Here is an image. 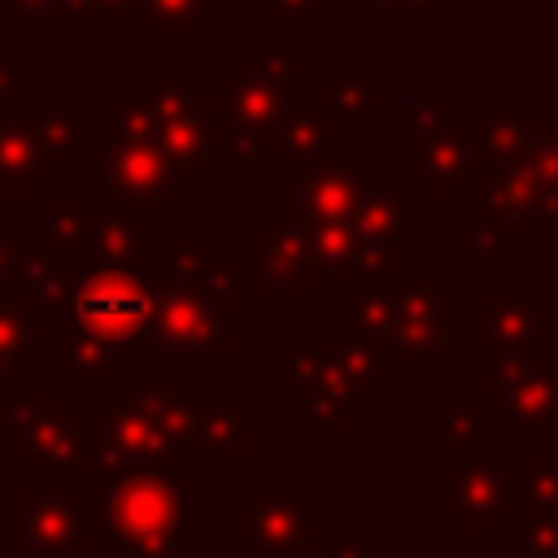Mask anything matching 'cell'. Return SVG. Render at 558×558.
Listing matches in <instances>:
<instances>
[{
	"instance_id": "cell-38",
	"label": "cell",
	"mask_w": 558,
	"mask_h": 558,
	"mask_svg": "<svg viewBox=\"0 0 558 558\" xmlns=\"http://www.w3.org/2000/svg\"><path fill=\"white\" fill-rule=\"evenodd\" d=\"M161 262L170 266V270H183V275H201V270H209V262H214V240L209 235H174L170 240V248L161 253Z\"/></svg>"
},
{
	"instance_id": "cell-40",
	"label": "cell",
	"mask_w": 558,
	"mask_h": 558,
	"mask_svg": "<svg viewBox=\"0 0 558 558\" xmlns=\"http://www.w3.org/2000/svg\"><path fill=\"white\" fill-rule=\"evenodd\" d=\"M0 100H35V61L0 57Z\"/></svg>"
},
{
	"instance_id": "cell-12",
	"label": "cell",
	"mask_w": 558,
	"mask_h": 558,
	"mask_svg": "<svg viewBox=\"0 0 558 558\" xmlns=\"http://www.w3.org/2000/svg\"><path fill=\"white\" fill-rule=\"evenodd\" d=\"M196 179H187L161 144L153 140H118L105 135L96 148V174H92V196L113 209H131L144 218H166L179 196L192 192Z\"/></svg>"
},
{
	"instance_id": "cell-9",
	"label": "cell",
	"mask_w": 558,
	"mask_h": 558,
	"mask_svg": "<svg viewBox=\"0 0 558 558\" xmlns=\"http://www.w3.org/2000/svg\"><path fill=\"white\" fill-rule=\"evenodd\" d=\"M214 266V262H209ZM153 275V353L166 357H222L231 353V292L214 279V270L183 275L161 262V253L148 257Z\"/></svg>"
},
{
	"instance_id": "cell-10",
	"label": "cell",
	"mask_w": 558,
	"mask_h": 558,
	"mask_svg": "<svg viewBox=\"0 0 558 558\" xmlns=\"http://www.w3.org/2000/svg\"><path fill=\"white\" fill-rule=\"evenodd\" d=\"M331 532V514L305 497L288 471H275L266 488L231 493L227 536L240 558H314V536Z\"/></svg>"
},
{
	"instance_id": "cell-13",
	"label": "cell",
	"mask_w": 558,
	"mask_h": 558,
	"mask_svg": "<svg viewBox=\"0 0 558 558\" xmlns=\"http://www.w3.org/2000/svg\"><path fill=\"white\" fill-rule=\"evenodd\" d=\"M414 192L405 179L397 174H375L371 187L362 192L357 209L349 214V231L357 244V270L349 283H384V279H401L405 275V257L410 244L423 240L432 231L427 214L410 209Z\"/></svg>"
},
{
	"instance_id": "cell-27",
	"label": "cell",
	"mask_w": 558,
	"mask_h": 558,
	"mask_svg": "<svg viewBox=\"0 0 558 558\" xmlns=\"http://www.w3.org/2000/svg\"><path fill=\"white\" fill-rule=\"evenodd\" d=\"M427 453L453 458V453H488V427H484V392H449L445 410L427 414Z\"/></svg>"
},
{
	"instance_id": "cell-22",
	"label": "cell",
	"mask_w": 558,
	"mask_h": 558,
	"mask_svg": "<svg viewBox=\"0 0 558 558\" xmlns=\"http://www.w3.org/2000/svg\"><path fill=\"white\" fill-rule=\"evenodd\" d=\"M78 288V266L65 253H52L44 244H35L31 235L17 240V270H13V292L26 296L35 310H44L48 318L65 314Z\"/></svg>"
},
{
	"instance_id": "cell-23",
	"label": "cell",
	"mask_w": 558,
	"mask_h": 558,
	"mask_svg": "<svg viewBox=\"0 0 558 558\" xmlns=\"http://www.w3.org/2000/svg\"><path fill=\"white\" fill-rule=\"evenodd\" d=\"M331 140H336V122H331V109L327 100L318 96H288L275 126H270V157L288 161V166H301V161H323L331 153Z\"/></svg>"
},
{
	"instance_id": "cell-7",
	"label": "cell",
	"mask_w": 558,
	"mask_h": 558,
	"mask_svg": "<svg viewBox=\"0 0 558 558\" xmlns=\"http://www.w3.org/2000/svg\"><path fill=\"white\" fill-rule=\"evenodd\" d=\"M405 183L414 196H466L488 161L484 118L453 113L445 96H418L410 105Z\"/></svg>"
},
{
	"instance_id": "cell-18",
	"label": "cell",
	"mask_w": 558,
	"mask_h": 558,
	"mask_svg": "<svg viewBox=\"0 0 558 558\" xmlns=\"http://www.w3.org/2000/svg\"><path fill=\"white\" fill-rule=\"evenodd\" d=\"M248 292L244 296H305L314 288V240L296 214L248 218Z\"/></svg>"
},
{
	"instance_id": "cell-43",
	"label": "cell",
	"mask_w": 558,
	"mask_h": 558,
	"mask_svg": "<svg viewBox=\"0 0 558 558\" xmlns=\"http://www.w3.org/2000/svg\"><path fill=\"white\" fill-rule=\"evenodd\" d=\"M83 9H87L92 22H96V17H126V22H131L135 0H83Z\"/></svg>"
},
{
	"instance_id": "cell-36",
	"label": "cell",
	"mask_w": 558,
	"mask_h": 558,
	"mask_svg": "<svg viewBox=\"0 0 558 558\" xmlns=\"http://www.w3.org/2000/svg\"><path fill=\"white\" fill-rule=\"evenodd\" d=\"M327 13H331V0H270L266 35L301 39V35H310V26L323 22Z\"/></svg>"
},
{
	"instance_id": "cell-46",
	"label": "cell",
	"mask_w": 558,
	"mask_h": 558,
	"mask_svg": "<svg viewBox=\"0 0 558 558\" xmlns=\"http://www.w3.org/2000/svg\"><path fill=\"white\" fill-rule=\"evenodd\" d=\"M545 436H549V449H554V453H558V414H554V423H549V427H545Z\"/></svg>"
},
{
	"instance_id": "cell-35",
	"label": "cell",
	"mask_w": 558,
	"mask_h": 558,
	"mask_svg": "<svg viewBox=\"0 0 558 558\" xmlns=\"http://www.w3.org/2000/svg\"><path fill=\"white\" fill-rule=\"evenodd\" d=\"M523 475V510H558V453L541 449L527 458Z\"/></svg>"
},
{
	"instance_id": "cell-31",
	"label": "cell",
	"mask_w": 558,
	"mask_h": 558,
	"mask_svg": "<svg viewBox=\"0 0 558 558\" xmlns=\"http://www.w3.org/2000/svg\"><path fill=\"white\" fill-rule=\"evenodd\" d=\"M484 118V153L488 161H506L523 153V135L532 122V100L527 96H493Z\"/></svg>"
},
{
	"instance_id": "cell-34",
	"label": "cell",
	"mask_w": 558,
	"mask_h": 558,
	"mask_svg": "<svg viewBox=\"0 0 558 558\" xmlns=\"http://www.w3.org/2000/svg\"><path fill=\"white\" fill-rule=\"evenodd\" d=\"M0 22L22 39H44L61 22V0H0Z\"/></svg>"
},
{
	"instance_id": "cell-2",
	"label": "cell",
	"mask_w": 558,
	"mask_h": 558,
	"mask_svg": "<svg viewBox=\"0 0 558 558\" xmlns=\"http://www.w3.org/2000/svg\"><path fill=\"white\" fill-rule=\"evenodd\" d=\"M453 305L445 275H401L349 283V331L366 340L392 375H445L453 357Z\"/></svg>"
},
{
	"instance_id": "cell-3",
	"label": "cell",
	"mask_w": 558,
	"mask_h": 558,
	"mask_svg": "<svg viewBox=\"0 0 558 558\" xmlns=\"http://www.w3.org/2000/svg\"><path fill=\"white\" fill-rule=\"evenodd\" d=\"M109 558H192V466L87 484Z\"/></svg>"
},
{
	"instance_id": "cell-26",
	"label": "cell",
	"mask_w": 558,
	"mask_h": 558,
	"mask_svg": "<svg viewBox=\"0 0 558 558\" xmlns=\"http://www.w3.org/2000/svg\"><path fill=\"white\" fill-rule=\"evenodd\" d=\"M327 109L336 122V135H366L375 118H388L392 109V78L388 74H331L327 78Z\"/></svg>"
},
{
	"instance_id": "cell-21",
	"label": "cell",
	"mask_w": 558,
	"mask_h": 558,
	"mask_svg": "<svg viewBox=\"0 0 558 558\" xmlns=\"http://www.w3.org/2000/svg\"><path fill=\"white\" fill-rule=\"evenodd\" d=\"M52 153L44 148L31 113H0V196H48Z\"/></svg>"
},
{
	"instance_id": "cell-4",
	"label": "cell",
	"mask_w": 558,
	"mask_h": 558,
	"mask_svg": "<svg viewBox=\"0 0 558 558\" xmlns=\"http://www.w3.org/2000/svg\"><path fill=\"white\" fill-rule=\"evenodd\" d=\"M9 466L31 484L74 488L92 475V401L74 392H22L9 418Z\"/></svg>"
},
{
	"instance_id": "cell-24",
	"label": "cell",
	"mask_w": 558,
	"mask_h": 558,
	"mask_svg": "<svg viewBox=\"0 0 558 558\" xmlns=\"http://www.w3.org/2000/svg\"><path fill=\"white\" fill-rule=\"evenodd\" d=\"M57 327L44 310H35L26 296H0V388H13V379L31 375L35 357L48 353Z\"/></svg>"
},
{
	"instance_id": "cell-17",
	"label": "cell",
	"mask_w": 558,
	"mask_h": 558,
	"mask_svg": "<svg viewBox=\"0 0 558 558\" xmlns=\"http://www.w3.org/2000/svg\"><path fill=\"white\" fill-rule=\"evenodd\" d=\"M13 554L22 558H83L96 541L92 497L61 484H31L13 493Z\"/></svg>"
},
{
	"instance_id": "cell-8",
	"label": "cell",
	"mask_w": 558,
	"mask_h": 558,
	"mask_svg": "<svg viewBox=\"0 0 558 558\" xmlns=\"http://www.w3.org/2000/svg\"><path fill=\"white\" fill-rule=\"evenodd\" d=\"M427 510L445 519L453 536L497 532L510 536L523 519V475L506 453H453L427 475Z\"/></svg>"
},
{
	"instance_id": "cell-45",
	"label": "cell",
	"mask_w": 558,
	"mask_h": 558,
	"mask_svg": "<svg viewBox=\"0 0 558 558\" xmlns=\"http://www.w3.org/2000/svg\"><path fill=\"white\" fill-rule=\"evenodd\" d=\"M541 113H545V118H549V122H554V135H558V96H549V100H545V109H541Z\"/></svg>"
},
{
	"instance_id": "cell-32",
	"label": "cell",
	"mask_w": 558,
	"mask_h": 558,
	"mask_svg": "<svg viewBox=\"0 0 558 558\" xmlns=\"http://www.w3.org/2000/svg\"><path fill=\"white\" fill-rule=\"evenodd\" d=\"M532 235L501 218H466V270L484 275L493 257H527Z\"/></svg>"
},
{
	"instance_id": "cell-41",
	"label": "cell",
	"mask_w": 558,
	"mask_h": 558,
	"mask_svg": "<svg viewBox=\"0 0 558 558\" xmlns=\"http://www.w3.org/2000/svg\"><path fill=\"white\" fill-rule=\"evenodd\" d=\"M17 231L13 218L0 214V296H13V270H17Z\"/></svg>"
},
{
	"instance_id": "cell-1",
	"label": "cell",
	"mask_w": 558,
	"mask_h": 558,
	"mask_svg": "<svg viewBox=\"0 0 558 558\" xmlns=\"http://www.w3.org/2000/svg\"><path fill=\"white\" fill-rule=\"evenodd\" d=\"M266 371L288 379V410L331 436H344L392 388V366L353 331H296Z\"/></svg>"
},
{
	"instance_id": "cell-15",
	"label": "cell",
	"mask_w": 558,
	"mask_h": 558,
	"mask_svg": "<svg viewBox=\"0 0 558 558\" xmlns=\"http://www.w3.org/2000/svg\"><path fill=\"white\" fill-rule=\"evenodd\" d=\"M549 296L527 283V275H510L501 292L466 296L462 314L453 318V353H519V349H549Z\"/></svg>"
},
{
	"instance_id": "cell-6",
	"label": "cell",
	"mask_w": 558,
	"mask_h": 558,
	"mask_svg": "<svg viewBox=\"0 0 558 558\" xmlns=\"http://www.w3.org/2000/svg\"><path fill=\"white\" fill-rule=\"evenodd\" d=\"M305 74H314V61L301 57L292 39L283 35L248 39V48L227 61V74L209 78V109L218 135L227 140V131H248L270 140V126L288 100V83Z\"/></svg>"
},
{
	"instance_id": "cell-16",
	"label": "cell",
	"mask_w": 558,
	"mask_h": 558,
	"mask_svg": "<svg viewBox=\"0 0 558 558\" xmlns=\"http://www.w3.org/2000/svg\"><path fill=\"white\" fill-rule=\"evenodd\" d=\"M558 414V353L519 349L488 357L484 427L488 436L545 432Z\"/></svg>"
},
{
	"instance_id": "cell-30",
	"label": "cell",
	"mask_w": 558,
	"mask_h": 558,
	"mask_svg": "<svg viewBox=\"0 0 558 558\" xmlns=\"http://www.w3.org/2000/svg\"><path fill=\"white\" fill-rule=\"evenodd\" d=\"M131 31L140 39H170V35L209 39L214 35V0H135Z\"/></svg>"
},
{
	"instance_id": "cell-42",
	"label": "cell",
	"mask_w": 558,
	"mask_h": 558,
	"mask_svg": "<svg viewBox=\"0 0 558 558\" xmlns=\"http://www.w3.org/2000/svg\"><path fill=\"white\" fill-rule=\"evenodd\" d=\"M327 558H371V536L366 532H327Z\"/></svg>"
},
{
	"instance_id": "cell-37",
	"label": "cell",
	"mask_w": 558,
	"mask_h": 558,
	"mask_svg": "<svg viewBox=\"0 0 558 558\" xmlns=\"http://www.w3.org/2000/svg\"><path fill=\"white\" fill-rule=\"evenodd\" d=\"M109 135L118 140H153L157 144V118L140 96H113L109 100Z\"/></svg>"
},
{
	"instance_id": "cell-39",
	"label": "cell",
	"mask_w": 558,
	"mask_h": 558,
	"mask_svg": "<svg viewBox=\"0 0 558 558\" xmlns=\"http://www.w3.org/2000/svg\"><path fill=\"white\" fill-rule=\"evenodd\" d=\"M353 17H371V13H388V17H445L449 0H349Z\"/></svg>"
},
{
	"instance_id": "cell-5",
	"label": "cell",
	"mask_w": 558,
	"mask_h": 558,
	"mask_svg": "<svg viewBox=\"0 0 558 558\" xmlns=\"http://www.w3.org/2000/svg\"><path fill=\"white\" fill-rule=\"evenodd\" d=\"M179 466H192L183 423L144 405L131 388H109L105 397L92 401V475H87V484L148 475V471H179Z\"/></svg>"
},
{
	"instance_id": "cell-20",
	"label": "cell",
	"mask_w": 558,
	"mask_h": 558,
	"mask_svg": "<svg viewBox=\"0 0 558 558\" xmlns=\"http://www.w3.org/2000/svg\"><path fill=\"white\" fill-rule=\"evenodd\" d=\"M248 392H196L183 418V440L187 453H209V458H244L253 449L248 440Z\"/></svg>"
},
{
	"instance_id": "cell-14",
	"label": "cell",
	"mask_w": 558,
	"mask_h": 558,
	"mask_svg": "<svg viewBox=\"0 0 558 558\" xmlns=\"http://www.w3.org/2000/svg\"><path fill=\"white\" fill-rule=\"evenodd\" d=\"M131 96H140L157 118V144L187 174L201 179L222 157V135L209 109V78H131Z\"/></svg>"
},
{
	"instance_id": "cell-33",
	"label": "cell",
	"mask_w": 558,
	"mask_h": 558,
	"mask_svg": "<svg viewBox=\"0 0 558 558\" xmlns=\"http://www.w3.org/2000/svg\"><path fill=\"white\" fill-rule=\"evenodd\" d=\"M506 541L519 558H558V510H523Z\"/></svg>"
},
{
	"instance_id": "cell-11",
	"label": "cell",
	"mask_w": 558,
	"mask_h": 558,
	"mask_svg": "<svg viewBox=\"0 0 558 558\" xmlns=\"http://www.w3.org/2000/svg\"><path fill=\"white\" fill-rule=\"evenodd\" d=\"M153 314H157V296H153V275L148 262L144 266H87L78 275L74 301L65 310V327L122 349L131 357L153 353Z\"/></svg>"
},
{
	"instance_id": "cell-44",
	"label": "cell",
	"mask_w": 558,
	"mask_h": 558,
	"mask_svg": "<svg viewBox=\"0 0 558 558\" xmlns=\"http://www.w3.org/2000/svg\"><path fill=\"white\" fill-rule=\"evenodd\" d=\"M13 397H17L13 388H0V436L9 432V418H13Z\"/></svg>"
},
{
	"instance_id": "cell-19",
	"label": "cell",
	"mask_w": 558,
	"mask_h": 558,
	"mask_svg": "<svg viewBox=\"0 0 558 558\" xmlns=\"http://www.w3.org/2000/svg\"><path fill=\"white\" fill-rule=\"evenodd\" d=\"M292 170V196H296V218L314 231V227H344L349 214L357 209L362 192L371 187V157L353 153V157H323V161H301L288 166Z\"/></svg>"
},
{
	"instance_id": "cell-29",
	"label": "cell",
	"mask_w": 558,
	"mask_h": 558,
	"mask_svg": "<svg viewBox=\"0 0 558 558\" xmlns=\"http://www.w3.org/2000/svg\"><path fill=\"white\" fill-rule=\"evenodd\" d=\"M31 122L39 131L44 148L52 153V161H61V157H96V148H100V135H96L92 118L78 113L70 96H35L31 100Z\"/></svg>"
},
{
	"instance_id": "cell-28",
	"label": "cell",
	"mask_w": 558,
	"mask_h": 558,
	"mask_svg": "<svg viewBox=\"0 0 558 558\" xmlns=\"http://www.w3.org/2000/svg\"><path fill=\"white\" fill-rule=\"evenodd\" d=\"M92 218H96V196L92 192H61V196H48V205L31 218V240L52 248V253H65V257H83L87 253V235H92Z\"/></svg>"
},
{
	"instance_id": "cell-25",
	"label": "cell",
	"mask_w": 558,
	"mask_h": 558,
	"mask_svg": "<svg viewBox=\"0 0 558 558\" xmlns=\"http://www.w3.org/2000/svg\"><path fill=\"white\" fill-rule=\"evenodd\" d=\"M148 257H153V218L96 201V218H92L83 262L122 270V266H144Z\"/></svg>"
}]
</instances>
